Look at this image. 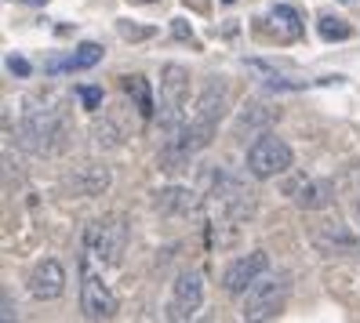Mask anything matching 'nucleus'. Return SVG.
<instances>
[{
	"label": "nucleus",
	"mask_w": 360,
	"mask_h": 323,
	"mask_svg": "<svg viewBox=\"0 0 360 323\" xmlns=\"http://www.w3.org/2000/svg\"><path fill=\"white\" fill-rule=\"evenodd\" d=\"M313 244L321 247L324 254H356V236L346 225H324L321 232L313 236Z\"/></svg>",
	"instance_id": "nucleus-13"
},
{
	"label": "nucleus",
	"mask_w": 360,
	"mask_h": 323,
	"mask_svg": "<svg viewBox=\"0 0 360 323\" xmlns=\"http://www.w3.org/2000/svg\"><path fill=\"white\" fill-rule=\"evenodd\" d=\"M58 138V120L51 110H30L18 124V145L30 153H48Z\"/></svg>",
	"instance_id": "nucleus-6"
},
{
	"label": "nucleus",
	"mask_w": 360,
	"mask_h": 323,
	"mask_svg": "<svg viewBox=\"0 0 360 323\" xmlns=\"http://www.w3.org/2000/svg\"><path fill=\"white\" fill-rule=\"evenodd\" d=\"M157 211H164V214H189V211H197V192H189V189H164V192H157Z\"/></svg>",
	"instance_id": "nucleus-15"
},
{
	"label": "nucleus",
	"mask_w": 360,
	"mask_h": 323,
	"mask_svg": "<svg viewBox=\"0 0 360 323\" xmlns=\"http://www.w3.org/2000/svg\"><path fill=\"white\" fill-rule=\"evenodd\" d=\"M204 301V276L197 269H186L175 279V298L167 305V319H193Z\"/></svg>",
	"instance_id": "nucleus-9"
},
{
	"label": "nucleus",
	"mask_w": 360,
	"mask_h": 323,
	"mask_svg": "<svg viewBox=\"0 0 360 323\" xmlns=\"http://www.w3.org/2000/svg\"><path fill=\"white\" fill-rule=\"evenodd\" d=\"M211 204L219 211V222H240V218H251V211H255V192L248 189L244 178L219 171L211 178Z\"/></svg>",
	"instance_id": "nucleus-2"
},
{
	"label": "nucleus",
	"mask_w": 360,
	"mask_h": 323,
	"mask_svg": "<svg viewBox=\"0 0 360 323\" xmlns=\"http://www.w3.org/2000/svg\"><path fill=\"white\" fill-rule=\"evenodd\" d=\"M342 4H356V0H342Z\"/></svg>",
	"instance_id": "nucleus-26"
},
{
	"label": "nucleus",
	"mask_w": 360,
	"mask_h": 323,
	"mask_svg": "<svg viewBox=\"0 0 360 323\" xmlns=\"http://www.w3.org/2000/svg\"><path fill=\"white\" fill-rule=\"evenodd\" d=\"M117 33H120L124 40H146L153 29H135V26H128V22H120V26H117Z\"/></svg>",
	"instance_id": "nucleus-20"
},
{
	"label": "nucleus",
	"mask_w": 360,
	"mask_h": 323,
	"mask_svg": "<svg viewBox=\"0 0 360 323\" xmlns=\"http://www.w3.org/2000/svg\"><path fill=\"white\" fill-rule=\"evenodd\" d=\"M356 222H360V197H356Z\"/></svg>",
	"instance_id": "nucleus-24"
},
{
	"label": "nucleus",
	"mask_w": 360,
	"mask_h": 323,
	"mask_svg": "<svg viewBox=\"0 0 360 323\" xmlns=\"http://www.w3.org/2000/svg\"><path fill=\"white\" fill-rule=\"evenodd\" d=\"M222 4H237V0H222Z\"/></svg>",
	"instance_id": "nucleus-25"
},
{
	"label": "nucleus",
	"mask_w": 360,
	"mask_h": 323,
	"mask_svg": "<svg viewBox=\"0 0 360 323\" xmlns=\"http://www.w3.org/2000/svg\"><path fill=\"white\" fill-rule=\"evenodd\" d=\"M80 312H84V319H113L117 316V294L110 291V284H102V276H95V272H84Z\"/></svg>",
	"instance_id": "nucleus-8"
},
{
	"label": "nucleus",
	"mask_w": 360,
	"mask_h": 323,
	"mask_svg": "<svg viewBox=\"0 0 360 323\" xmlns=\"http://www.w3.org/2000/svg\"><path fill=\"white\" fill-rule=\"evenodd\" d=\"M102 62V48L98 44H80L70 58H62V62H48V73H77V70H91Z\"/></svg>",
	"instance_id": "nucleus-14"
},
{
	"label": "nucleus",
	"mask_w": 360,
	"mask_h": 323,
	"mask_svg": "<svg viewBox=\"0 0 360 323\" xmlns=\"http://www.w3.org/2000/svg\"><path fill=\"white\" fill-rule=\"evenodd\" d=\"M77 95L84 102V110H98V105H102V88H91V84H88V88H80Z\"/></svg>",
	"instance_id": "nucleus-19"
},
{
	"label": "nucleus",
	"mask_w": 360,
	"mask_h": 323,
	"mask_svg": "<svg viewBox=\"0 0 360 323\" xmlns=\"http://www.w3.org/2000/svg\"><path fill=\"white\" fill-rule=\"evenodd\" d=\"M8 70H11L15 77H30V73H33V70H30V62H26V58H15V55L8 58Z\"/></svg>",
	"instance_id": "nucleus-21"
},
{
	"label": "nucleus",
	"mask_w": 360,
	"mask_h": 323,
	"mask_svg": "<svg viewBox=\"0 0 360 323\" xmlns=\"http://www.w3.org/2000/svg\"><path fill=\"white\" fill-rule=\"evenodd\" d=\"M124 91L135 98L142 120H150V117L157 113V102H153V95H150V84H146V77H124Z\"/></svg>",
	"instance_id": "nucleus-16"
},
{
	"label": "nucleus",
	"mask_w": 360,
	"mask_h": 323,
	"mask_svg": "<svg viewBox=\"0 0 360 323\" xmlns=\"http://www.w3.org/2000/svg\"><path fill=\"white\" fill-rule=\"evenodd\" d=\"M291 145L284 142V138H277V135H259L255 142L248 145V175L251 178H259V182H266V178H277V175H284V171H291Z\"/></svg>",
	"instance_id": "nucleus-3"
},
{
	"label": "nucleus",
	"mask_w": 360,
	"mask_h": 323,
	"mask_svg": "<svg viewBox=\"0 0 360 323\" xmlns=\"http://www.w3.org/2000/svg\"><path fill=\"white\" fill-rule=\"evenodd\" d=\"M288 276L284 272H262L255 284L244 291V305H240V316L248 323H259V319H277L281 309H284V298H288Z\"/></svg>",
	"instance_id": "nucleus-1"
},
{
	"label": "nucleus",
	"mask_w": 360,
	"mask_h": 323,
	"mask_svg": "<svg viewBox=\"0 0 360 323\" xmlns=\"http://www.w3.org/2000/svg\"><path fill=\"white\" fill-rule=\"evenodd\" d=\"M288 197L299 204L302 211H324V207H331V200H335V189H331V182H324V178L299 175L295 182H288Z\"/></svg>",
	"instance_id": "nucleus-10"
},
{
	"label": "nucleus",
	"mask_w": 360,
	"mask_h": 323,
	"mask_svg": "<svg viewBox=\"0 0 360 323\" xmlns=\"http://www.w3.org/2000/svg\"><path fill=\"white\" fill-rule=\"evenodd\" d=\"M33 4H40V0H33Z\"/></svg>",
	"instance_id": "nucleus-28"
},
{
	"label": "nucleus",
	"mask_w": 360,
	"mask_h": 323,
	"mask_svg": "<svg viewBox=\"0 0 360 323\" xmlns=\"http://www.w3.org/2000/svg\"><path fill=\"white\" fill-rule=\"evenodd\" d=\"M0 316H4V319H15V309H11V298L4 294V312H0Z\"/></svg>",
	"instance_id": "nucleus-23"
},
{
	"label": "nucleus",
	"mask_w": 360,
	"mask_h": 323,
	"mask_svg": "<svg viewBox=\"0 0 360 323\" xmlns=\"http://www.w3.org/2000/svg\"><path fill=\"white\" fill-rule=\"evenodd\" d=\"M146 4H150V0H146Z\"/></svg>",
	"instance_id": "nucleus-29"
},
{
	"label": "nucleus",
	"mask_w": 360,
	"mask_h": 323,
	"mask_svg": "<svg viewBox=\"0 0 360 323\" xmlns=\"http://www.w3.org/2000/svg\"><path fill=\"white\" fill-rule=\"evenodd\" d=\"M172 29H175V37H179V40H193V29H189V22H182V18H175Z\"/></svg>",
	"instance_id": "nucleus-22"
},
{
	"label": "nucleus",
	"mask_w": 360,
	"mask_h": 323,
	"mask_svg": "<svg viewBox=\"0 0 360 323\" xmlns=\"http://www.w3.org/2000/svg\"><path fill=\"white\" fill-rule=\"evenodd\" d=\"M266 269H269V254L266 251H251V254L233 258V262L226 265V272H222V291L233 294V298H240Z\"/></svg>",
	"instance_id": "nucleus-7"
},
{
	"label": "nucleus",
	"mask_w": 360,
	"mask_h": 323,
	"mask_svg": "<svg viewBox=\"0 0 360 323\" xmlns=\"http://www.w3.org/2000/svg\"><path fill=\"white\" fill-rule=\"evenodd\" d=\"M186 95H189V70L172 62V66L160 70V124L167 131L186 124L182 110H186Z\"/></svg>",
	"instance_id": "nucleus-4"
},
{
	"label": "nucleus",
	"mask_w": 360,
	"mask_h": 323,
	"mask_svg": "<svg viewBox=\"0 0 360 323\" xmlns=\"http://www.w3.org/2000/svg\"><path fill=\"white\" fill-rule=\"evenodd\" d=\"M269 18L284 29V37H299V33H302V18H299V11L288 8V4H277V8L269 11Z\"/></svg>",
	"instance_id": "nucleus-18"
},
{
	"label": "nucleus",
	"mask_w": 360,
	"mask_h": 323,
	"mask_svg": "<svg viewBox=\"0 0 360 323\" xmlns=\"http://www.w3.org/2000/svg\"><path fill=\"white\" fill-rule=\"evenodd\" d=\"M356 258H360V244H356Z\"/></svg>",
	"instance_id": "nucleus-27"
},
{
	"label": "nucleus",
	"mask_w": 360,
	"mask_h": 323,
	"mask_svg": "<svg viewBox=\"0 0 360 323\" xmlns=\"http://www.w3.org/2000/svg\"><path fill=\"white\" fill-rule=\"evenodd\" d=\"M316 33H321L328 44H335V40H349V37H353V26L346 22V18L321 15V18H316Z\"/></svg>",
	"instance_id": "nucleus-17"
},
{
	"label": "nucleus",
	"mask_w": 360,
	"mask_h": 323,
	"mask_svg": "<svg viewBox=\"0 0 360 323\" xmlns=\"http://www.w3.org/2000/svg\"><path fill=\"white\" fill-rule=\"evenodd\" d=\"M124 244H128V225H124L120 218H105V222H95L88 229V254L98 258V262H105V265L120 262Z\"/></svg>",
	"instance_id": "nucleus-5"
},
{
	"label": "nucleus",
	"mask_w": 360,
	"mask_h": 323,
	"mask_svg": "<svg viewBox=\"0 0 360 323\" xmlns=\"http://www.w3.org/2000/svg\"><path fill=\"white\" fill-rule=\"evenodd\" d=\"M273 120H277V113L266 110L262 102H248L237 113V120H233V138H259V135L269 131Z\"/></svg>",
	"instance_id": "nucleus-12"
},
{
	"label": "nucleus",
	"mask_w": 360,
	"mask_h": 323,
	"mask_svg": "<svg viewBox=\"0 0 360 323\" xmlns=\"http://www.w3.org/2000/svg\"><path fill=\"white\" fill-rule=\"evenodd\" d=\"M66 291V269H62L55 258H44V262H37L33 272H30V294L40 298V301H51Z\"/></svg>",
	"instance_id": "nucleus-11"
}]
</instances>
